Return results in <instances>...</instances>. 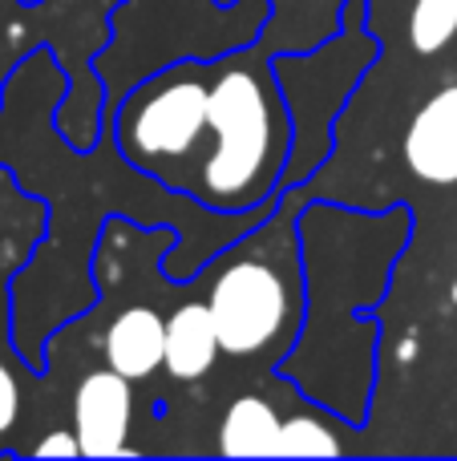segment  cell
<instances>
[{
  "instance_id": "1",
  "label": "cell",
  "mask_w": 457,
  "mask_h": 461,
  "mask_svg": "<svg viewBox=\"0 0 457 461\" xmlns=\"http://www.w3.org/2000/svg\"><path fill=\"white\" fill-rule=\"evenodd\" d=\"M207 126L215 130V150L202 167V194L211 203H239L264 186L275 158V110L264 81L247 69H227L211 86Z\"/></svg>"
},
{
  "instance_id": "2",
  "label": "cell",
  "mask_w": 457,
  "mask_h": 461,
  "mask_svg": "<svg viewBox=\"0 0 457 461\" xmlns=\"http://www.w3.org/2000/svg\"><path fill=\"white\" fill-rule=\"evenodd\" d=\"M207 308L215 316L223 352L251 357V352H264L288 324V284L267 263L239 259L219 271Z\"/></svg>"
},
{
  "instance_id": "3",
  "label": "cell",
  "mask_w": 457,
  "mask_h": 461,
  "mask_svg": "<svg viewBox=\"0 0 457 461\" xmlns=\"http://www.w3.org/2000/svg\"><path fill=\"white\" fill-rule=\"evenodd\" d=\"M207 105L211 86L191 77L170 81L138 105L134 122L126 126V146L138 158H183L207 130Z\"/></svg>"
},
{
  "instance_id": "4",
  "label": "cell",
  "mask_w": 457,
  "mask_h": 461,
  "mask_svg": "<svg viewBox=\"0 0 457 461\" xmlns=\"http://www.w3.org/2000/svg\"><path fill=\"white\" fill-rule=\"evenodd\" d=\"M130 417H134V393L130 376H121L118 368L89 373L73 393V433L85 457L130 454Z\"/></svg>"
},
{
  "instance_id": "5",
  "label": "cell",
  "mask_w": 457,
  "mask_h": 461,
  "mask_svg": "<svg viewBox=\"0 0 457 461\" xmlns=\"http://www.w3.org/2000/svg\"><path fill=\"white\" fill-rule=\"evenodd\" d=\"M405 162L421 183H457V86H445L413 113L405 134Z\"/></svg>"
},
{
  "instance_id": "6",
  "label": "cell",
  "mask_w": 457,
  "mask_h": 461,
  "mask_svg": "<svg viewBox=\"0 0 457 461\" xmlns=\"http://www.w3.org/2000/svg\"><path fill=\"white\" fill-rule=\"evenodd\" d=\"M162 357H166V320L146 303L121 308L105 328V360L130 381H142L162 368Z\"/></svg>"
},
{
  "instance_id": "7",
  "label": "cell",
  "mask_w": 457,
  "mask_h": 461,
  "mask_svg": "<svg viewBox=\"0 0 457 461\" xmlns=\"http://www.w3.org/2000/svg\"><path fill=\"white\" fill-rule=\"evenodd\" d=\"M219 352H223V344H219V328L207 303H183L178 312H170L162 368L175 381H199V376H207Z\"/></svg>"
},
{
  "instance_id": "8",
  "label": "cell",
  "mask_w": 457,
  "mask_h": 461,
  "mask_svg": "<svg viewBox=\"0 0 457 461\" xmlns=\"http://www.w3.org/2000/svg\"><path fill=\"white\" fill-rule=\"evenodd\" d=\"M283 417L264 397H239L219 421V449L227 457H275Z\"/></svg>"
},
{
  "instance_id": "9",
  "label": "cell",
  "mask_w": 457,
  "mask_h": 461,
  "mask_svg": "<svg viewBox=\"0 0 457 461\" xmlns=\"http://www.w3.org/2000/svg\"><path fill=\"white\" fill-rule=\"evenodd\" d=\"M340 454H345V446H340L336 429L328 421H320V417L300 413L280 425L275 457H340Z\"/></svg>"
},
{
  "instance_id": "10",
  "label": "cell",
  "mask_w": 457,
  "mask_h": 461,
  "mask_svg": "<svg viewBox=\"0 0 457 461\" xmlns=\"http://www.w3.org/2000/svg\"><path fill=\"white\" fill-rule=\"evenodd\" d=\"M457 37V0H413L409 45L417 53H442Z\"/></svg>"
},
{
  "instance_id": "11",
  "label": "cell",
  "mask_w": 457,
  "mask_h": 461,
  "mask_svg": "<svg viewBox=\"0 0 457 461\" xmlns=\"http://www.w3.org/2000/svg\"><path fill=\"white\" fill-rule=\"evenodd\" d=\"M21 417V384H16L13 368L0 365V433H8Z\"/></svg>"
},
{
  "instance_id": "12",
  "label": "cell",
  "mask_w": 457,
  "mask_h": 461,
  "mask_svg": "<svg viewBox=\"0 0 457 461\" xmlns=\"http://www.w3.org/2000/svg\"><path fill=\"white\" fill-rule=\"evenodd\" d=\"M37 457H77L81 454V441H77V433H69V429H57V433H49L45 441H37V449H32Z\"/></svg>"
},
{
  "instance_id": "13",
  "label": "cell",
  "mask_w": 457,
  "mask_h": 461,
  "mask_svg": "<svg viewBox=\"0 0 457 461\" xmlns=\"http://www.w3.org/2000/svg\"><path fill=\"white\" fill-rule=\"evenodd\" d=\"M413 348H417V344H413V340H405L401 348H397V357H401V360H409V357H413Z\"/></svg>"
},
{
  "instance_id": "14",
  "label": "cell",
  "mask_w": 457,
  "mask_h": 461,
  "mask_svg": "<svg viewBox=\"0 0 457 461\" xmlns=\"http://www.w3.org/2000/svg\"><path fill=\"white\" fill-rule=\"evenodd\" d=\"M450 300H453V308H457V279H453V287H450Z\"/></svg>"
}]
</instances>
